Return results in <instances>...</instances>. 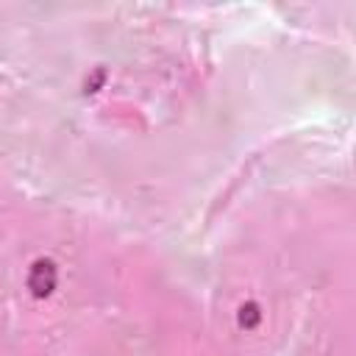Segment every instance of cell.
I'll return each mask as SVG.
<instances>
[{
    "label": "cell",
    "mask_w": 356,
    "mask_h": 356,
    "mask_svg": "<svg viewBox=\"0 0 356 356\" xmlns=\"http://www.w3.org/2000/svg\"><path fill=\"white\" fill-rule=\"evenodd\" d=\"M56 281H58V270L50 259H36L28 270V289L36 295V298H47L53 289H56Z\"/></svg>",
    "instance_id": "cell-1"
},
{
    "label": "cell",
    "mask_w": 356,
    "mask_h": 356,
    "mask_svg": "<svg viewBox=\"0 0 356 356\" xmlns=\"http://www.w3.org/2000/svg\"><path fill=\"white\" fill-rule=\"evenodd\" d=\"M259 320H261V309H259V303L248 300V303L239 306V325H242V328H256Z\"/></svg>",
    "instance_id": "cell-2"
}]
</instances>
